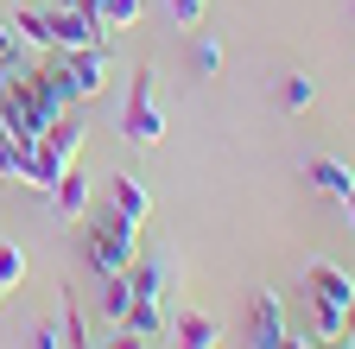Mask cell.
<instances>
[{
	"instance_id": "cell-12",
	"label": "cell",
	"mask_w": 355,
	"mask_h": 349,
	"mask_svg": "<svg viewBox=\"0 0 355 349\" xmlns=\"http://www.w3.org/2000/svg\"><path fill=\"white\" fill-rule=\"evenodd\" d=\"M7 19H13V32H19L26 51H51V19H44L38 7H19V13H7Z\"/></svg>"
},
{
	"instance_id": "cell-18",
	"label": "cell",
	"mask_w": 355,
	"mask_h": 349,
	"mask_svg": "<svg viewBox=\"0 0 355 349\" xmlns=\"http://www.w3.org/2000/svg\"><path fill=\"white\" fill-rule=\"evenodd\" d=\"M96 7H102L108 26H133V19H140V0H96Z\"/></svg>"
},
{
	"instance_id": "cell-22",
	"label": "cell",
	"mask_w": 355,
	"mask_h": 349,
	"mask_svg": "<svg viewBox=\"0 0 355 349\" xmlns=\"http://www.w3.org/2000/svg\"><path fill=\"white\" fill-rule=\"evenodd\" d=\"M330 343H355V298L343 305V324H336V337H330Z\"/></svg>"
},
{
	"instance_id": "cell-25",
	"label": "cell",
	"mask_w": 355,
	"mask_h": 349,
	"mask_svg": "<svg viewBox=\"0 0 355 349\" xmlns=\"http://www.w3.org/2000/svg\"><path fill=\"white\" fill-rule=\"evenodd\" d=\"M279 349H318V337H292V330H286V343H279Z\"/></svg>"
},
{
	"instance_id": "cell-9",
	"label": "cell",
	"mask_w": 355,
	"mask_h": 349,
	"mask_svg": "<svg viewBox=\"0 0 355 349\" xmlns=\"http://www.w3.org/2000/svg\"><path fill=\"white\" fill-rule=\"evenodd\" d=\"M304 178H311V185H318V191H330L336 203H343V197L355 191V171H349L343 159H330V153H324V159H311V165H304Z\"/></svg>"
},
{
	"instance_id": "cell-23",
	"label": "cell",
	"mask_w": 355,
	"mask_h": 349,
	"mask_svg": "<svg viewBox=\"0 0 355 349\" xmlns=\"http://www.w3.org/2000/svg\"><path fill=\"white\" fill-rule=\"evenodd\" d=\"M108 349H146V337H140V330H127V324H121V337H108Z\"/></svg>"
},
{
	"instance_id": "cell-6",
	"label": "cell",
	"mask_w": 355,
	"mask_h": 349,
	"mask_svg": "<svg viewBox=\"0 0 355 349\" xmlns=\"http://www.w3.org/2000/svg\"><path fill=\"white\" fill-rule=\"evenodd\" d=\"M127 286H133V298H146V305H165V292L178 286V254H171V248H146V254H133V267H127Z\"/></svg>"
},
{
	"instance_id": "cell-28",
	"label": "cell",
	"mask_w": 355,
	"mask_h": 349,
	"mask_svg": "<svg viewBox=\"0 0 355 349\" xmlns=\"http://www.w3.org/2000/svg\"><path fill=\"white\" fill-rule=\"evenodd\" d=\"M343 349H355V343H343Z\"/></svg>"
},
{
	"instance_id": "cell-7",
	"label": "cell",
	"mask_w": 355,
	"mask_h": 349,
	"mask_svg": "<svg viewBox=\"0 0 355 349\" xmlns=\"http://www.w3.org/2000/svg\"><path fill=\"white\" fill-rule=\"evenodd\" d=\"M279 343H286V312L273 292H260L248 312V349H279Z\"/></svg>"
},
{
	"instance_id": "cell-24",
	"label": "cell",
	"mask_w": 355,
	"mask_h": 349,
	"mask_svg": "<svg viewBox=\"0 0 355 349\" xmlns=\"http://www.w3.org/2000/svg\"><path fill=\"white\" fill-rule=\"evenodd\" d=\"M32 349H64V330H32Z\"/></svg>"
},
{
	"instance_id": "cell-27",
	"label": "cell",
	"mask_w": 355,
	"mask_h": 349,
	"mask_svg": "<svg viewBox=\"0 0 355 349\" xmlns=\"http://www.w3.org/2000/svg\"><path fill=\"white\" fill-rule=\"evenodd\" d=\"M349 19H355V0H349Z\"/></svg>"
},
{
	"instance_id": "cell-8",
	"label": "cell",
	"mask_w": 355,
	"mask_h": 349,
	"mask_svg": "<svg viewBox=\"0 0 355 349\" xmlns=\"http://www.w3.org/2000/svg\"><path fill=\"white\" fill-rule=\"evenodd\" d=\"M222 324L209 312H171V349H216Z\"/></svg>"
},
{
	"instance_id": "cell-10",
	"label": "cell",
	"mask_w": 355,
	"mask_h": 349,
	"mask_svg": "<svg viewBox=\"0 0 355 349\" xmlns=\"http://www.w3.org/2000/svg\"><path fill=\"white\" fill-rule=\"evenodd\" d=\"M51 197H58V216L83 223V210H89V178H83V165H70V171H64V178L51 185Z\"/></svg>"
},
{
	"instance_id": "cell-21",
	"label": "cell",
	"mask_w": 355,
	"mask_h": 349,
	"mask_svg": "<svg viewBox=\"0 0 355 349\" xmlns=\"http://www.w3.org/2000/svg\"><path fill=\"white\" fill-rule=\"evenodd\" d=\"M197 70H203V76L222 70V45H216V38H197Z\"/></svg>"
},
{
	"instance_id": "cell-3",
	"label": "cell",
	"mask_w": 355,
	"mask_h": 349,
	"mask_svg": "<svg viewBox=\"0 0 355 349\" xmlns=\"http://www.w3.org/2000/svg\"><path fill=\"white\" fill-rule=\"evenodd\" d=\"M121 134H127L133 146H159V140H165V102H159V70H153V64L133 70V90H127V102H121Z\"/></svg>"
},
{
	"instance_id": "cell-5",
	"label": "cell",
	"mask_w": 355,
	"mask_h": 349,
	"mask_svg": "<svg viewBox=\"0 0 355 349\" xmlns=\"http://www.w3.org/2000/svg\"><path fill=\"white\" fill-rule=\"evenodd\" d=\"M58 70L70 83V102H96L108 90V45H83V51H58Z\"/></svg>"
},
{
	"instance_id": "cell-14",
	"label": "cell",
	"mask_w": 355,
	"mask_h": 349,
	"mask_svg": "<svg viewBox=\"0 0 355 349\" xmlns=\"http://www.w3.org/2000/svg\"><path fill=\"white\" fill-rule=\"evenodd\" d=\"M127 305H133V286H127V273H108V280H102V312L121 324V318H127Z\"/></svg>"
},
{
	"instance_id": "cell-19",
	"label": "cell",
	"mask_w": 355,
	"mask_h": 349,
	"mask_svg": "<svg viewBox=\"0 0 355 349\" xmlns=\"http://www.w3.org/2000/svg\"><path fill=\"white\" fill-rule=\"evenodd\" d=\"M203 7H209V0H165V13H171L178 26H197V19H203Z\"/></svg>"
},
{
	"instance_id": "cell-1",
	"label": "cell",
	"mask_w": 355,
	"mask_h": 349,
	"mask_svg": "<svg viewBox=\"0 0 355 349\" xmlns=\"http://www.w3.org/2000/svg\"><path fill=\"white\" fill-rule=\"evenodd\" d=\"M83 223H89V235H83L89 267H96L102 280H108V273H127L133 254H140V229H133L121 210H83Z\"/></svg>"
},
{
	"instance_id": "cell-26",
	"label": "cell",
	"mask_w": 355,
	"mask_h": 349,
	"mask_svg": "<svg viewBox=\"0 0 355 349\" xmlns=\"http://www.w3.org/2000/svg\"><path fill=\"white\" fill-rule=\"evenodd\" d=\"M343 210H349V229H355V191H349V197H343Z\"/></svg>"
},
{
	"instance_id": "cell-11",
	"label": "cell",
	"mask_w": 355,
	"mask_h": 349,
	"mask_svg": "<svg viewBox=\"0 0 355 349\" xmlns=\"http://www.w3.org/2000/svg\"><path fill=\"white\" fill-rule=\"evenodd\" d=\"M108 210H121L127 223L140 229L146 216H153V197H146V185H140V178H114V203H108Z\"/></svg>"
},
{
	"instance_id": "cell-16",
	"label": "cell",
	"mask_w": 355,
	"mask_h": 349,
	"mask_svg": "<svg viewBox=\"0 0 355 349\" xmlns=\"http://www.w3.org/2000/svg\"><path fill=\"white\" fill-rule=\"evenodd\" d=\"M19 280H26V254L13 241H0V292H13Z\"/></svg>"
},
{
	"instance_id": "cell-4",
	"label": "cell",
	"mask_w": 355,
	"mask_h": 349,
	"mask_svg": "<svg viewBox=\"0 0 355 349\" xmlns=\"http://www.w3.org/2000/svg\"><path fill=\"white\" fill-rule=\"evenodd\" d=\"M76 146H83V127H76L70 108H64V114L38 134V146H32V185H38V191H51L64 171L76 165Z\"/></svg>"
},
{
	"instance_id": "cell-17",
	"label": "cell",
	"mask_w": 355,
	"mask_h": 349,
	"mask_svg": "<svg viewBox=\"0 0 355 349\" xmlns=\"http://www.w3.org/2000/svg\"><path fill=\"white\" fill-rule=\"evenodd\" d=\"M311 96H318V83H311V76H286L279 83V102L286 108H311Z\"/></svg>"
},
{
	"instance_id": "cell-29",
	"label": "cell",
	"mask_w": 355,
	"mask_h": 349,
	"mask_svg": "<svg viewBox=\"0 0 355 349\" xmlns=\"http://www.w3.org/2000/svg\"><path fill=\"white\" fill-rule=\"evenodd\" d=\"M0 298H7V292H0Z\"/></svg>"
},
{
	"instance_id": "cell-20",
	"label": "cell",
	"mask_w": 355,
	"mask_h": 349,
	"mask_svg": "<svg viewBox=\"0 0 355 349\" xmlns=\"http://www.w3.org/2000/svg\"><path fill=\"white\" fill-rule=\"evenodd\" d=\"M19 58H26V45H19L13 19H0V64H19Z\"/></svg>"
},
{
	"instance_id": "cell-2",
	"label": "cell",
	"mask_w": 355,
	"mask_h": 349,
	"mask_svg": "<svg viewBox=\"0 0 355 349\" xmlns=\"http://www.w3.org/2000/svg\"><path fill=\"white\" fill-rule=\"evenodd\" d=\"M304 298H311V324H318V337H336L343 305L355 298V273L336 267V260H311V267H304Z\"/></svg>"
},
{
	"instance_id": "cell-13",
	"label": "cell",
	"mask_w": 355,
	"mask_h": 349,
	"mask_svg": "<svg viewBox=\"0 0 355 349\" xmlns=\"http://www.w3.org/2000/svg\"><path fill=\"white\" fill-rule=\"evenodd\" d=\"M0 178L7 185H32V153L7 134V127H0Z\"/></svg>"
},
{
	"instance_id": "cell-15",
	"label": "cell",
	"mask_w": 355,
	"mask_h": 349,
	"mask_svg": "<svg viewBox=\"0 0 355 349\" xmlns=\"http://www.w3.org/2000/svg\"><path fill=\"white\" fill-rule=\"evenodd\" d=\"M64 349H96L89 343V324H83V312H76V298L64 292Z\"/></svg>"
}]
</instances>
